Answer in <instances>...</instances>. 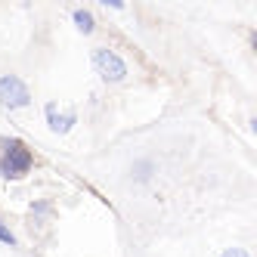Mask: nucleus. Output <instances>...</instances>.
I'll list each match as a JSON object with an SVG mask.
<instances>
[{
  "mask_svg": "<svg viewBox=\"0 0 257 257\" xmlns=\"http://www.w3.org/2000/svg\"><path fill=\"white\" fill-rule=\"evenodd\" d=\"M220 257H251V254H248L245 248H226V251L220 254Z\"/></svg>",
  "mask_w": 257,
  "mask_h": 257,
  "instance_id": "nucleus-9",
  "label": "nucleus"
},
{
  "mask_svg": "<svg viewBox=\"0 0 257 257\" xmlns=\"http://www.w3.org/2000/svg\"><path fill=\"white\" fill-rule=\"evenodd\" d=\"M90 62H93V71L99 75V81H105V84H124L127 75H131L124 56H118V53L108 50V47H96L90 53Z\"/></svg>",
  "mask_w": 257,
  "mask_h": 257,
  "instance_id": "nucleus-2",
  "label": "nucleus"
},
{
  "mask_svg": "<svg viewBox=\"0 0 257 257\" xmlns=\"http://www.w3.org/2000/svg\"><path fill=\"white\" fill-rule=\"evenodd\" d=\"M34 168V152L19 137H0V177L4 180H25Z\"/></svg>",
  "mask_w": 257,
  "mask_h": 257,
  "instance_id": "nucleus-1",
  "label": "nucleus"
},
{
  "mask_svg": "<svg viewBox=\"0 0 257 257\" xmlns=\"http://www.w3.org/2000/svg\"><path fill=\"white\" fill-rule=\"evenodd\" d=\"M50 214H53V205H50V201H34V205H31L34 223H41V217H50Z\"/></svg>",
  "mask_w": 257,
  "mask_h": 257,
  "instance_id": "nucleus-7",
  "label": "nucleus"
},
{
  "mask_svg": "<svg viewBox=\"0 0 257 257\" xmlns=\"http://www.w3.org/2000/svg\"><path fill=\"white\" fill-rule=\"evenodd\" d=\"M71 22H75V28L81 34H93L96 31V19H93V13L84 10V7H75L71 10Z\"/></svg>",
  "mask_w": 257,
  "mask_h": 257,
  "instance_id": "nucleus-6",
  "label": "nucleus"
},
{
  "mask_svg": "<svg viewBox=\"0 0 257 257\" xmlns=\"http://www.w3.org/2000/svg\"><path fill=\"white\" fill-rule=\"evenodd\" d=\"M0 105L10 108V112L31 105V90L19 75H0Z\"/></svg>",
  "mask_w": 257,
  "mask_h": 257,
  "instance_id": "nucleus-3",
  "label": "nucleus"
},
{
  "mask_svg": "<svg viewBox=\"0 0 257 257\" xmlns=\"http://www.w3.org/2000/svg\"><path fill=\"white\" fill-rule=\"evenodd\" d=\"M44 118H47V127L53 134H71L75 131V124H78V112L75 108H68V112H59V105L56 102H47L44 105Z\"/></svg>",
  "mask_w": 257,
  "mask_h": 257,
  "instance_id": "nucleus-4",
  "label": "nucleus"
},
{
  "mask_svg": "<svg viewBox=\"0 0 257 257\" xmlns=\"http://www.w3.org/2000/svg\"><path fill=\"white\" fill-rule=\"evenodd\" d=\"M131 177H134V183H140V186L152 183V177H155V161L152 158H137L131 164Z\"/></svg>",
  "mask_w": 257,
  "mask_h": 257,
  "instance_id": "nucleus-5",
  "label": "nucleus"
},
{
  "mask_svg": "<svg viewBox=\"0 0 257 257\" xmlns=\"http://www.w3.org/2000/svg\"><path fill=\"white\" fill-rule=\"evenodd\" d=\"M102 7H105V10H115V13H124V10H127L124 4H118V0H102Z\"/></svg>",
  "mask_w": 257,
  "mask_h": 257,
  "instance_id": "nucleus-10",
  "label": "nucleus"
},
{
  "mask_svg": "<svg viewBox=\"0 0 257 257\" xmlns=\"http://www.w3.org/2000/svg\"><path fill=\"white\" fill-rule=\"evenodd\" d=\"M0 245H10V248H16V235H13V229L4 223V217H0Z\"/></svg>",
  "mask_w": 257,
  "mask_h": 257,
  "instance_id": "nucleus-8",
  "label": "nucleus"
}]
</instances>
